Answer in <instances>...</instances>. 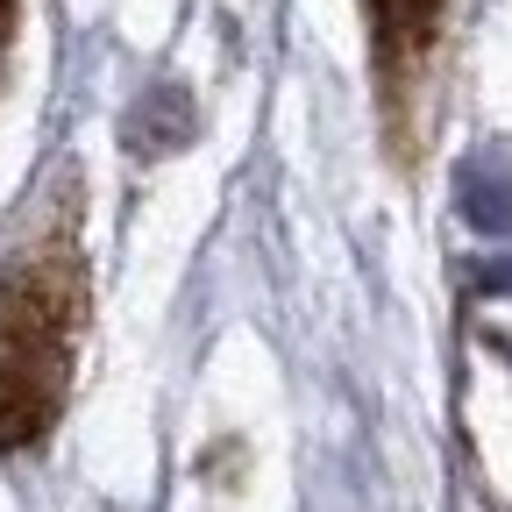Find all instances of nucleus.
Returning a JSON list of instances; mask_svg holds the SVG:
<instances>
[{
  "instance_id": "1",
  "label": "nucleus",
  "mask_w": 512,
  "mask_h": 512,
  "mask_svg": "<svg viewBox=\"0 0 512 512\" xmlns=\"http://www.w3.org/2000/svg\"><path fill=\"white\" fill-rule=\"evenodd\" d=\"M93 335V264H86V178L64 164L22 207L0 249V456L22 463L50 448L79 384Z\"/></svg>"
},
{
  "instance_id": "2",
  "label": "nucleus",
  "mask_w": 512,
  "mask_h": 512,
  "mask_svg": "<svg viewBox=\"0 0 512 512\" xmlns=\"http://www.w3.org/2000/svg\"><path fill=\"white\" fill-rule=\"evenodd\" d=\"M363 22H370L377 100H384V121H392V136H399V128H406V107L420 100L434 36H441V0H363Z\"/></svg>"
},
{
  "instance_id": "3",
  "label": "nucleus",
  "mask_w": 512,
  "mask_h": 512,
  "mask_svg": "<svg viewBox=\"0 0 512 512\" xmlns=\"http://www.w3.org/2000/svg\"><path fill=\"white\" fill-rule=\"evenodd\" d=\"M15 43H22V0H0V93H8V72H15Z\"/></svg>"
}]
</instances>
